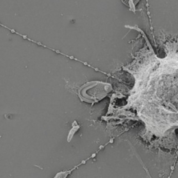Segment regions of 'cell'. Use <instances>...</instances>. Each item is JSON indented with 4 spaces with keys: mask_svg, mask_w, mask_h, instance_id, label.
Here are the masks:
<instances>
[{
    "mask_svg": "<svg viewBox=\"0 0 178 178\" xmlns=\"http://www.w3.org/2000/svg\"><path fill=\"white\" fill-rule=\"evenodd\" d=\"M121 1L124 5L129 7L130 11L135 12L136 7L137 4L140 1V0H121Z\"/></svg>",
    "mask_w": 178,
    "mask_h": 178,
    "instance_id": "cell-1",
    "label": "cell"
}]
</instances>
